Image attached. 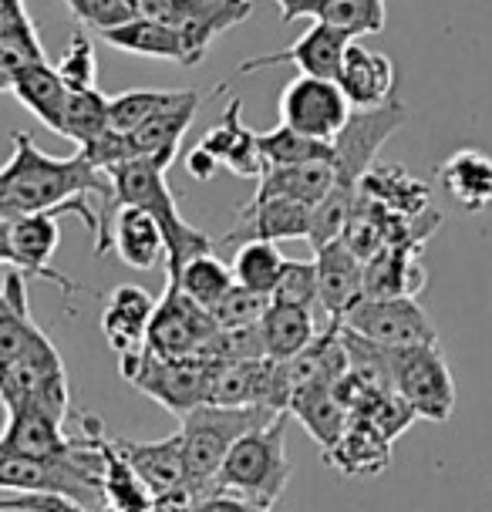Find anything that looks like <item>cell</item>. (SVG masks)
<instances>
[{
    "instance_id": "1",
    "label": "cell",
    "mask_w": 492,
    "mask_h": 512,
    "mask_svg": "<svg viewBox=\"0 0 492 512\" xmlns=\"http://www.w3.org/2000/svg\"><path fill=\"white\" fill-rule=\"evenodd\" d=\"M11 142L14 152L0 169V209L7 216L44 213V209H58L61 216L75 213L95 236V253L105 256L112 250V230L88 203L91 196L115 199L112 176L98 169L85 152L68 155V159L41 152L31 132H14Z\"/></svg>"
},
{
    "instance_id": "2",
    "label": "cell",
    "mask_w": 492,
    "mask_h": 512,
    "mask_svg": "<svg viewBox=\"0 0 492 512\" xmlns=\"http://www.w3.org/2000/svg\"><path fill=\"white\" fill-rule=\"evenodd\" d=\"M405 115L408 112L398 98H391V102L381 108H354L351 112L348 125H344L341 135L334 139V186L321 203L314 206L311 236H307V243H311L314 250H321V246L331 240H341L351 209L358 203L361 179L375 166L381 145L405 125Z\"/></svg>"
},
{
    "instance_id": "3",
    "label": "cell",
    "mask_w": 492,
    "mask_h": 512,
    "mask_svg": "<svg viewBox=\"0 0 492 512\" xmlns=\"http://www.w3.org/2000/svg\"><path fill=\"white\" fill-rule=\"evenodd\" d=\"M108 176H112L115 206H139L159 223L162 236H166V273H176L186 260L213 250V236H206L179 216V203L162 166L152 159H129L108 169Z\"/></svg>"
},
{
    "instance_id": "4",
    "label": "cell",
    "mask_w": 492,
    "mask_h": 512,
    "mask_svg": "<svg viewBox=\"0 0 492 512\" xmlns=\"http://www.w3.org/2000/svg\"><path fill=\"white\" fill-rule=\"evenodd\" d=\"M0 492H54L105 512L102 452L88 432H81L75 452L61 459H31L0 445Z\"/></svg>"
},
{
    "instance_id": "5",
    "label": "cell",
    "mask_w": 492,
    "mask_h": 512,
    "mask_svg": "<svg viewBox=\"0 0 492 512\" xmlns=\"http://www.w3.org/2000/svg\"><path fill=\"white\" fill-rule=\"evenodd\" d=\"M280 411L273 408H230V405H196L179 418L182 435V462H186V492L206 496L220 475L223 459L230 455L233 442L253 428L273 422Z\"/></svg>"
},
{
    "instance_id": "6",
    "label": "cell",
    "mask_w": 492,
    "mask_h": 512,
    "mask_svg": "<svg viewBox=\"0 0 492 512\" xmlns=\"http://www.w3.org/2000/svg\"><path fill=\"white\" fill-rule=\"evenodd\" d=\"M294 465L287 459V411H280L273 422L240 435L230 455L220 465L213 492L250 499L257 506L273 509L284 496Z\"/></svg>"
},
{
    "instance_id": "7",
    "label": "cell",
    "mask_w": 492,
    "mask_h": 512,
    "mask_svg": "<svg viewBox=\"0 0 492 512\" xmlns=\"http://www.w3.org/2000/svg\"><path fill=\"white\" fill-rule=\"evenodd\" d=\"M118 361H122L118 371L132 388H139L145 398L159 401L176 418L206 401L209 371H213L209 358H159L149 347H142L139 354H125Z\"/></svg>"
},
{
    "instance_id": "8",
    "label": "cell",
    "mask_w": 492,
    "mask_h": 512,
    "mask_svg": "<svg viewBox=\"0 0 492 512\" xmlns=\"http://www.w3.org/2000/svg\"><path fill=\"white\" fill-rule=\"evenodd\" d=\"M391 388L425 422H449L455 411V381L439 344L388 347Z\"/></svg>"
},
{
    "instance_id": "9",
    "label": "cell",
    "mask_w": 492,
    "mask_h": 512,
    "mask_svg": "<svg viewBox=\"0 0 492 512\" xmlns=\"http://www.w3.org/2000/svg\"><path fill=\"white\" fill-rule=\"evenodd\" d=\"M0 405H4V411L34 405L65 422L71 411V391L58 347L44 341L24 358L0 364Z\"/></svg>"
},
{
    "instance_id": "10",
    "label": "cell",
    "mask_w": 492,
    "mask_h": 512,
    "mask_svg": "<svg viewBox=\"0 0 492 512\" xmlns=\"http://www.w3.org/2000/svg\"><path fill=\"white\" fill-rule=\"evenodd\" d=\"M129 7L139 17L176 27L199 61L220 34L250 21L253 14V0H129Z\"/></svg>"
},
{
    "instance_id": "11",
    "label": "cell",
    "mask_w": 492,
    "mask_h": 512,
    "mask_svg": "<svg viewBox=\"0 0 492 512\" xmlns=\"http://www.w3.org/2000/svg\"><path fill=\"white\" fill-rule=\"evenodd\" d=\"M209 405L230 408H273L287 411L290 388L284 361L246 358V361H213L206 384Z\"/></svg>"
},
{
    "instance_id": "12",
    "label": "cell",
    "mask_w": 492,
    "mask_h": 512,
    "mask_svg": "<svg viewBox=\"0 0 492 512\" xmlns=\"http://www.w3.org/2000/svg\"><path fill=\"white\" fill-rule=\"evenodd\" d=\"M216 331L220 327L213 314L182 294L176 280H166V294L152 310L145 347L159 358H203L209 337Z\"/></svg>"
},
{
    "instance_id": "13",
    "label": "cell",
    "mask_w": 492,
    "mask_h": 512,
    "mask_svg": "<svg viewBox=\"0 0 492 512\" xmlns=\"http://www.w3.org/2000/svg\"><path fill=\"white\" fill-rule=\"evenodd\" d=\"M341 324L381 347L439 344V331L415 297H361Z\"/></svg>"
},
{
    "instance_id": "14",
    "label": "cell",
    "mask_w": 492,
    "mask_h": 512,
    "mask_svg": "<svg viewBox=\"0 0 492 512\" xmlns=\"http://www.w3.org/2000/svg\"><path fill=\"white\" fill-rule=\"evenodd\" d=\"M351 112L354 108L348 95L331 78L300 75L280 95V122L290 125L294 132L311 135V139L334 142L341 128L348 125Z\"/></svg>"
},
{
    "instance_id": "15",
    "label": "cell",
    "mask_w": 492,
    "mask_h": 512,
    "mask_svg": "<svg viewBox=\"0 0 492 512\" xmlns=\"http://www.w3.org/2000/svg\"><path fill=\"white\" fill-rule=\"evenodd\" d=\"M58 209H44V213H24V216H11V230H7V250H11V263L7 267H17L27 280H51L61 287V294L71 297L75 294V283H71L65 273H58L48 267L51 253L58 250L61 243V230H58Z\"/></svg>"
},
{
    "instance_id": "16",
    "label": "cell",
    "mask_w": 492,
    "mask_h": 512,
    "mask_svg": "<svg viewBox=\"0 0 492 512\" xmlns=\"http://www.w3.org/2000/svg\"><path fill=\"white\" fill-rule=\"evenodd\" d=\"M354 38H348L344 31H337L331 24L314 21L304 31V38L294 41L290 48L270 51V54H257V58H246L236 64L233 75H253L260 68H273V64H297L300 75H314V78H331L337 81V71H341L344 51Z\"/></svg>"
},
{
    "instance_id": "17",
    "label": "cell",
    "mask_w": 492,
    "mask_h": 512,
    "mask_svg": "<svg viewBox=\"0 0 492 512\" xmlns=\"http://www.w3.org/2000/svg\"><path fill=\"white\" fill-rule=\"evenodd\" d=\"M115 448L129 459L139 472V479L152 489L156 502H179L189 499L186 492V462H182V435H169L162 442H132V438H115Z\"/></svg>"
},
{
    "instance_id": "18",
    "label": "cell",
    "mask_w": 492,
    "mask_h": 512,
    "mask_svg": "<svg viewBox=\"0 0 492 512\" xmlns=\"http://www.w3.org/2000/svg\"><path fill=\"white\" fill-rule=\"evenodd\" d=\"M314 263L317 297L327 324H341L344 314L364 297V260L344 240H331L314 250Z\"/></svg>"
},
{
    "instance_id": "19",
    "label": "cell",
    "mask_w": 492,
    "mask_h": 512,
    "mask_svg": "<svg viewBox=\"0 0 492 512\" xmlns=\"http://www.w3.org/2000/svg\"><path fill=\"white\" fill-rule=\"evenodd\" d=\"M81 432L95 438L98 452H102V502L105 512H156V496L152 489L139 479V472L132 469L129 459L115 448V438L105 435V428L98 425L95 415L85 418Z\"/></svg>"
},
{
    "instance_id": "20",
    "label": "cell",
    "mask_w": 492,
    "mask_h": 512,
    "mask_svg": "<svg viewBox=\"0 0 492 512\" xmlns=\"http://www.w3.org/2000/svg\"><path fill=\"white\" fill-rule=\"evenodd\" d=\"M311 219L314 206L297 203L287 196H270V199H250L240 209V223L233 233H226V243L236 240H307L311 236Z\"/></svg>"
},
{
    "instance_id": "21",
    "label": "cell",
    "mask_w": 492,
    "mask_h": 512,
    "mask_svg": "<svg viewBox=\"0 0 492 512\" xmlns=\"http://www.w3.org/2000/svg\"><path fill=\"white\" fill-rule=\"evenodd\" d=\"M337 85L348 95L351 108H381L395 98V64L388 54L354 38L344 51Z\"/></svg>"
},
{
    "instance_id": "22",
    "label": "cell",
    "mask_w": 492,
    "mask_h": 512,
    "mask_svg": "<svg viewBox=\"0 0 492 512\" xmlns=\"http://www.w3.org/2000/svg\"><path fill=\"white\" fill-rule=\"evenodd\" d=\"M199 91L189 88L186 98H179L176 105L162 108L159 115H152L149 122L139 125L135 132H129V145H132V159H152L156 166L169 169L172 162L179 159L182 152V139H186L189 125L199 112Z\"/></svg>"
},
{
    "instance_id": "23",
    "label": "cell",
    "mask_w": 492,
    "mask_h": 512,
    "mask_svg": "<svg viewBox=\"0 0 492 512\" xmlns=\"http://www.w3.org/2000/svg\"><path fill=\"white\" fill-rule=\"evenodd\" d=\"M0 445L11 448V452L31 455V459H61V455L75 452L78 435H68L65 422L48 415V411H41L34 405H21V408L7 411Z\"/></svg>"
},
{
    "instance_id": "24",
    "label": "cell",
    "mask_w": 492,
    "mask_h": 512,
    "mask_svg": "<svg viewBox=\"0 0 492 512\" xmlns=\"http://www.w3.org/2000/svg\"><path fill=\"white\" fill-rule=\"evenodd\" d=\"M280 7V21H311L331 24L348 38H368L385 27V0H273Z\"/></svg>"
},
{
    "instance_id": "25",
    "label": "cell",
    "mask_w": 492,
    "mask_h": 512,
    "mask_svg": "<svg viewBox=\"0 0 492 512\" xmlns=\"http://www.w3.org/2000/svg\"><path fill=\"white\" fill-rule=\"evenodd\" d=\"M51 341L27 310V277L11 267L0 277V364H11Z\"/></svg>"
},
{
    "instance_id": "26",
    "label": "cell",
    "mask_w": 492,
    "mask_h": 512,
    "mask_svg": "<svg viewBox=\"0 0 492 512\" xmlns=\"http://www.w3.org/2000/svg\"><path fill=\"white\" fill-rule=\"evenodd\" d=\"M102 38H105L108 48L139 54V58L176 61V64H182V68H196V64H199L193 48H189V41L182 38L176 27L159 24V21H152V17H139V14H135L132 21L102 31Z\"/></svg>"
},
{
    "instance_id": "27",
    "label": "cell",
    "mask_w": 492,
    "mask_h": 512,
    "mask_svg": "<svg viewBox=\"0 0 492 512\" xmlns=\"http://www.w3.org/2000/svg\"><path fill=\"white\" fill-rule=\"evenodd\" d=\"M418 250L422 246L391 243L364 260V297H415L425 290L428 273Z\"/></svg>"
},
{
    "instance_id": "28",
    "label": "cell",
    "mask_w": 492,
    "mask_h": 512,
    "mask_svg": "<svg viewBox=\"0 0 492 512\" xmlns=\"http://www.w3.org/2000/svg\"><path fill=\"white\" fill-rule=\"evenodd\" d=\"M156 310V300L145 294L142 287H115L108 294L105 314H102V331L108 337V347L125 358V354H139L145 347V334H149V320Z\"/></svg>"
},
{
    "instance_id": "29",
    "label": "cell",
    "mask_w": 492,
    "mask_h": 512,
    "mask_svg": "<svg viewBox=\"0 0 492 512\" xmlns=\"http://www.w3.org/2000/svg\"><path fill=\"white\" fill-rule=\"evenodd\" d=\"M68 85L58 75V68H51L48 61H31L11 75V95L21 102L27 112L38 118L41 125H48L51 132H61V118H65L68 105Z\"/></svg>"
},
{
    "instance_id": "30",
    "label": "cell",
    "mask_w": 492,
    "mask_h": 512,
    "mask_svg": "<svg viewBox=\"0 0 492 512\" xmlns=\"http://www.w3.org/2000/svg\"><path fill=\"white\" fill-rule=\"evenodd\" d=\"M287 415H294L324 452H331L351 425V411L337 398L334 384H307V388H297L287 401Z\"/></svg>"
},
{
    "instance_id": "31",
    "label": "cell",
    "mask_w": 492,
    "mask_h": 512,
    "mask_svg": "<svg viewBox=\"0 0 492 512\" xmlns=\"http://www.w3.org/2000/svg\"><path fill=\"white\" fill-rule=\"evenodd\" d=\"M112 250L132 270H156L166 263V236L159 223L139 206H118L112 219Z\"/></svg>"
},
{
    "instance_id": "32",
    "label": "cell",
    "mask_w": 492,
    "mask_h": 512,
    "mask_svg": "<svg viewBox=\"0 0 492 512\" xmlns=\"http://www.w3.org/2000/svg\"><path fill=\"white\" fill-rule=\"evenodd\" d=\"M324 462L334 465L341 475H381L391 462V438H385L371 422L351 415L348 432L341 435L331 452H324Z\"/></svg>"
},
{
    "instance_id": "33",
    "label": "cell",
    "mask_w": 492,
    "mask_h": 512,
    "mask_svg": "<svg viewBox=\"0 0 492 512\" xmlns=\"http://www.w3.org/2000/svg\"><path fill=\"white\" fill-rule=\"evenodd\" d=\"M260 334L263 347H267V358L273 361H290L297 358L304 347H311L321 334L317 324V310L294 307V304H273L267 307V314L260 317Z\"/></svg>"
},
{
    "instance_id": "34",
    "label": "cell",
    "mask_w": 492,
    "mask_h": 512,
    "mask_svg": "<svg viewBox=\"0 0 492 512\" xmlns=\"http://www.w3.org/2000/svg\"><path fill=\"white\" fill-rule=\"evenodd\" d=\"M334 186V159H314L300 162V166H277L267 169L257 179V192L253 199H270V196H287L297 203L317 206Z\"/></svg>"
},
{
    "instance_id": "35",
    "label": "cell",
    "mask_w": 492,
    "mask_h": 512,
    "mask_svg": "<svg viewBox=\"0 0 492 512\" xmlns=\"http://www.w3.org/2000/svg\"><path fill=\"white\" fill-rule=\"evenodd\" d=\"M442 186L466 213L492 206V159L476 149L455 152L442 166Z\"/></svg>"
},
{
    "instance_id": "36",
    "label": "cell",
    "mask_w": 492,
    "mask_h": 512,
    "mask_svg": "<svg viewBox=\"0 0 492 512\" xmlns=\"http://www.w3.org/2000/svg\"><path fill=\"white\" fill-rule=\"evenodd\" d=\"M361 196L398 216H418L428 209V186L408 176L402 166H371L361 179Z\"/></svg>"
},
{
    "instance_id": "37",
    "label": "cell",
    "mask_w": 492,
    "mask_h": 512,
    "mask_svg": "<svg viewBox=\"0 0 492 512\" xmlns=\"http://www.w3.org/2000/svg\"><path fill=\"white\" fill-rule=\"evenodd\" d=\"M169 280H176L182 294L206 310H213L236 287L233 267H226L220 256H213V250L186 260L176 273H169Z\"/></svg>"
},
{
    "instance_id": "38",
    "label": "cell",
    "mask_w": 492,
    "mask_h": 512,
    "mask_svg": "<svg viewBox=\"0 0 492 512\" xmlns=\"http://www.w3.org/2000/svg\"><path fill=\"white\" fill-rule=\"evenodd\" d=\"M108 98L98 88H71L68 91V105L65 118H61V132L65 139H71L78 149H85L95 139H102L108 132Z\"/></svg>"
},
{
    "instance_id": "39",
    "label": "cell",
    "mask_w": 492,
    "mask_h": 512,
    "mask_svg": "<svg viewBox=\"0 0 492 512\" xmlns=\"http://www.w3.org/2000/svg\"><path fill=\"white\" fill-rule=\"evenodd\" d=\"M260 152L267 169L277 166H300V162H314V159H334V142L311 139L304 132H294L290 125L280 122L270 132H257Z\"/></svg>"
},
{
    "instance_id": "40",
    "label": "cell",
    "mask_w": 492,
    "mask_h": 512,
    "mask_svg": "<svg viewBox=\"0 0 492 512\" xmlns=\"http://www.w3.org/2000/svg\"><path fill=\"white\" fill-rule=\"evenodd\" d=\"M287 256L270 240H243L233 256V277L240 287L257 290V294H273L280 273H284Z\"/></svg>"
},
{
    "instance_id": "41",
    "label": "cell",
    "mask_w": 492,
    "mask_h": 512,
    "mask_svg": "<svg viewBox=\"0 0 492 512\" xmlns=\"http://www.w3.org/2000/svg\"><path fill=\"white\" fill-rule=\"evenodd\" d=\"M189 88H169V91H159V88H139V91H122V95L108 98V125L115 132H135L139 125L149 122L152 115H159L162 108L176 105L179 98H186Z\"/></svg>"
},
{
    "instance_id": "42",
    "label": "cell",
    "mask_w": 492,
    "mask_h": 512,
    "mask_svg": "<svg viewBox=\"0 0 492 512\" xmlns=\"http://www.w3.org/2000/svg\"><path fill=\"white\" fill-rule=\"evenodd\" d=\"M270 300L273 304L321 310V297H317V263L314 260H287Z\"/></svg>"
},
{
    "instance_id": "43",
    "label": "cell",
    "mask_w": 492,
    "mask_h": 512,
    "mask_svg": "<svg viewBox=\"0 0 492 512\" xmlns=\"http://www.w3.org/2000/svg\"><path fill=\"white\" fill-rule=\"evenodd\" d=\"M54 68H58V75L65 78L68 88H95L98 58H95V44H91V38L85 31L71 34Z\"/></svg>"
},
{
    "instance_id": "44",
    "label": "cell",
    "mask_w": 492,
    "mask_h": 512,
    "mask_svg": "<svg viewBox=\"0 0 492 512\" xmlns=\"http://www.w3.org/2000/svg\"><path fill=\"white\" fill-rule=\"evenodd\" d=\"M267 307H270L267 294H257V290H246L236 283L230 294L209 310V314H213L216 327H253V324H260V317L267 314Z\"/></svg>"
},
{
    "instance_id": "45",
    "label": "cell",
    "mask_w": 492,
    "mask_h": 512,
    "mask_svg": "<svg viewBox=\"0 0 492 512\" xmlns=\"http://www.w3.org/2000/svg\"><path fill=\"white\" fill-rule=\"evenodd\" d=\"M65 4L81 24L95 27V31H108V27H118L135 17L129 0H65Z\"/></svg>"
},
{
    "instance_id": "46",
    "label": "cell",
    "mask_w": 492,
    "mask_h": 512,
    "mask_svg": "<svg viewBox=\"0 0 492 512\" xmlns=\"http://www.w3.org/2000/svg\"><path fill=\"white\" fill-rule=\"evenodd\" d=\"M0 512H98L54 492H0Z\"/></svg>"
},
{
    "instance_id": "47",
    "label": "cell",
    "mask_w": 492,
    "mask_h": 512,
    "mask_svg": "<svg viewBox=\"0 0 492 512\" xmlns=\"http://www.w3.org/2000/svg\"><path fill=\"white\" fill-rule=\"evenodd\" d=\"M159 506H166L169 512H273L250 499L226 496V492H206V496H193V499L179 502V506H169V502H159Z\"/></svg>"
},
{
    "instance_id": "48",
    "label": "cell",
    "mask_w": 492,
    "mask_h": 512,
    "mask_svg": "<svg viewBox=\"0 0 492 512\" xmlns=\"http://www.w3.org/2000/svg\"><path fill=\"white\" fill-rule=\"evenodd\" d=\"M186 169H189V176L199 179V182H206V179H213L216 172H220V159H213L203 145H196L193 152H186Z\"/></svg>"
},
{
    "instance_id": "49",
    "label": "cell",
    "mask_w": 492,
    "mask_h": 512,
    "mask_svg": "<svg viewBox=\"0 0 492 512\" xmlns=\"http://www.w3.org/2000/svg\"><path fill=\"white\" fill-rule=\"evenodd\" d=\"M7 230H11V216L0 209V263H11V250H7Z\"/></svg>"
},
{
    "instance_id": "50",
    "label": "cell",
    "mask_w": 492,
    "mask_h": 512,
    "mask_svg": "<svg viewBox=\"0 0 492 512\" xmlns=\"http://www.w3.org/2000/svg\"><path fill=\"white\" fill-rule=\"evenodd\" d=\"M27 14L24 0H0V21H11V17Z\"/></svg>"
}]
</instances>
